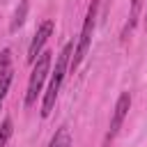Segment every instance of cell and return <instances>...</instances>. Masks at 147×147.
<instances>
[{"mask_svg":"<svg viewBox=\"0 0 147 147\" xmlns=\"http://www.w3.org/2000/svg\"><path fill=\"white\" fill-rule=\"evenodd\" d=\"M71 53H74V44L69 41V44L62 46V51H60L57 57H55V69H53V74H51V83H48V90H46L44 103H41V115H44V117H48L51 110H53V106H55V99H57V94H60L62 80H64L67 69H69V62H71Z\"/></svg>","mask_w":147,"mask_h":147,"instance_id":"1","label":"cell"},{"mask_svg":"<svg viewBox=\"0 0 147 147\" xmlns=\"http://www.w3.org/2000/svg\"><path fill=\"white\" fill-rule=\"evenodd\" d=\"M96 9H99V0H92L90 7H87V14H85V21H83V30H80V39L74 48V55H71V62L69 67L71 69H78L80 62L85 60L87 51H90V44H92V34H94V23H96Z\"/></svg>","mask_w":147,"mask_h":147,"instance_id":"2","label":"cell"},{"mask_svg":"<svg viewBox=\"0 0 147 147\" xmlns=\"http://www.w3.org/2000/svg\"><path fill=\"white\" fill-rule=\"evenodd\" d=\"M48 71H51V53L44 51L32 62V74H30V83H28V92H25V106L28 108L34 106V101H37V96L41 92V85H44Z\"/></svg>","mask_w":147,"mask_h":147,"instance_id":"3","label":"cell"},{"mask_svg":"<svg viewBox=\"0 0 147 147\" xmlns=\"http://www.w3.org/2000/svg\"><path fill=\"white\" fill-rule=\"evenodd\" d=\"M129 108H131V94L129 92H122L119 94V99H117V103H115V110H113V119H110V129H108V142L117 136V131L122 129V124H124V119H126V115H129Z\"/></svg>","mask_w":147,"mask_h":147,"instance_id":"4","label":"cell"},{"mask_svg":"<svg viewBox=\"0 0 147 147\" xmlns=\"http://www.w3.org/2000/svg\"><path fill=\"white\" fill-rule=\"evenodd\" d=\"M53 30H55V23H53L51 18H46V21L37 28V32H34V37H32V41H30V48H28V62H34V60L39 57L44 44H46L48 37L53 34Z\"/></svg>","mask_w":147,"mask_h":147,"instance_id":"5","label":"cell"},{"mask_svg":"<svg viewBox=\"0 0 147 147\" xmlns=\"http://www.w3.org/2000/svg\"><path fill=\"white\" fill-rule=\"evenodd\" d=\"M140 9H142V0H131V14H129V23L124 25L122 39H126V37H129V32L136 28V23H138V16H140Z\"/></svg>","mask_w":147,"mask_h":147,"instance_id":"6","label":"cell"},{"mask_svg":"<svg viewBox=\"0 0 147 147\" xmlns=\"http://www.w3.org/2000/svg\"><path fill=\"white\" fill-rule=\"evenodd\" d=\"M48 147H71V133H69V129H67V126H60V129L53 133Z\"/></svg>","mask_w":147,"mask_h":147,"instance_id":"7","label":"cell"},{"mask_svg":"<svg viewBox=\"0 0 147 147\" xmlns=\"http://www.w3.org/2000/svg\"><path fill=\"white\" fill-rule=\"evenodd\" d=\"M25 16H28V0H23L21 5H18V9H16V14H14V18H11V23H9V30L11 32H16L23 23H25Z\"/></svg>","mask_w":147,"mask_h":147,"instance_id":"8","label":"cell"},{"mask_svg":"<svg viewBox=\"0 0 147 147\" xmlns=\"http://www.w3.org/2000/svg\"><path fill=\"white\" fill-rule=\"evenodd\" d=\"M11 74V51H2L0 53V76H7Z\"/></svg>","mask_w":147,"mask_h":147,"instance_id":"9","label":"cell"},{"mask_svg":"<svg viewBox=\"0 0 147 147\" xmlns=\"http://www.w3.org/2000/svg\"><path fill=\"white\" fill-rule=\"evenodd\" d=\"M9 138H11V119L7 117L0 124V147H7L9 145Z\"/></svg>","mask_w":147,"mask_h":147,"instance_id":"10","label":"cell"},{"mask_svg":"<svg viewBox=\"0 0 147 147\" xmlns=\"http://www.w3.org/2000/svg\"><path fill=\"white\" fill-rule=\"evenodd\" d=\"M9 83H11V74L0 76V106H2V99H5V94H7V90H9Z\"/></svg>","mask_w":147,"mask_h":147,"instance_id":"11","label":"cell"},{"mask_svg":"<svg viewBox=\"0 0 147 147\" xmlns=\"http://www.w3.org/2000/svg\"><path fill=\"white\" fill-rule=\"evenodd\" d=\"M145 14H147V11H145Z\"/></svg>","mask_w":147,"mask_h":147,"instance_id":"12","label":"cell"}]
</instances>
